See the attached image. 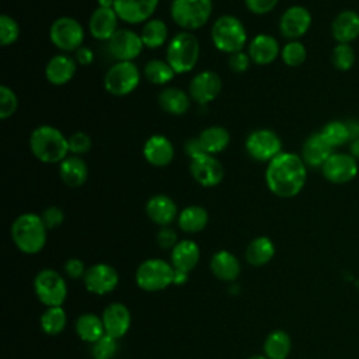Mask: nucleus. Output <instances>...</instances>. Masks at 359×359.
<instances>
[{
	"label": "nucleus",
	"mask_w": 359,
	"mask_h": 359,
	"mask_svg": "<svg viewBox=\"0 0 359 359\" xmlns=\"http://www.w3.org/2000/svg\"><path fill=\"white\" fill-rule=\"evenodd\" d=\"M307 181V165L302 156L282 151L271 160L265 170L268 189L279 198H293L302 192Z\"/></svg>",
	"instance_id": "1"
},
{
	"label": "nucleus",
	"mask_w": 359,
	"mask_h": 359,
	"mask_svg": "<svg viewBox=\"0 0 359 359\" xmlns=\"http://www.w3.org/2000/svg\"><path fill=\"white\" fill-rule=\"evenodd\" d=\"M29 149L36 160L46 164L62 163L69 150V139L52 125H41L31 132Z\"/></svg>",
	"instance_id": "2"
},
{
	"label": "nucleus",
	"mask_w": 359,
	"mask_h": 359,
	"mask_svg": "<svg viewBox=\"0 0 359 359\" xmlns=\"http://www.w3.org/2000/svg\"><path fill=\"white\" fill-rule=\"evenodd\" d=\"M46 230L39 215L22 213L11 224V238L24 254H36L46 244Z\"/></svg>",
	"instance_id": "3"
},
{
	"label": "nucleus",
	"mask_w": 359,
	"mask_h": 359,
	"mask_svg": "<svg viewBox=\"0 0 359 359\" xmlns=\"http://www.w3.org/2000/svg\"><path fill=\"white\" fill-rule=\"evenodd\" d=\"M201 46L196 36L189 31H182L170 39L165 50V60L177 74H184L195 67Z\"/></svg>",
	"instance_id": "4"
},
{
	"label": "nucleus",
	"mask_w": 359,
	"mask_h": 359,
	"mask_svg": "<svg viewBox=\"0 0 359 359\" xmlns=\"http://www.w3.org/2000/svg\"><path fill=\"white\" fill-rule=\"evenodd\" d=\"M210 38L217 50L231 55L243 50L245 46L247 31L244 24L237 17L226 14L213 22Z\"/></svg>",
	"instance_id": "5"
},
{
	"label": "nucleus",
	"mask_w": 359,
	"mask_h": 359,
	"mask_svg": "<svg viewBox=\"0 0 359 359\" xmlns=\"http://www.w3.org/2000/svg\"><path fill=\"white\" fill-rule=\"evenodd\" d=\"M213 11L212 0H172L170 14L172 21L185 31L202 28Z\"/></svg>",
	"instance_id": "6"
},
{
	"label": "nucleus",
	"mask_w": 359,
	"mask_h": 359,
	"mask_svg": "<svg viewBox=\"0 0 359 359\" xmlns=\"http://www.w3.org/2000/svg\"><path fill=\"white\" fill-rule=\"evenodd\" d=\"M174 268L164 259L150 258L143 261L135 273V280L142 290L158 292L172 285Z\"/></svg>",
	"instance_id": "7"
},
{
	"label": "nucleus",
	"mask_w": 359,
	"mask_h": 359,
	"mask_svg": "<svg viewBox=\"0 0 359 359\" xmlns=\"http://www.w3.org/2000/svg\"><path fill=\"white\" fill-rule=\"evenodd\" d=\"M140 83V73L133 62H116L104 76L105 90L115 97H123L136 90Z\"/></svg>",
	"instance_id": "8"
},
{
	"label": "nucleus",
	"mask_w": 359,
	"mask_h": 359,
	"mask_svg": "<svg viewBox=\"0 0 359 359\" xmlns=\"http://www.w3.org/2000/svg\"><path fill=\"white\" fill-rule=\"evenodd\" d=\"M35 294L46 307L62 306L67 297L65 279L53 269H42L34 280Z\"/></svg>",
	"instance_id": "9"
},
{
	"label": "nucleus",
	"mask_w": 359,
	"mask_h": 359,
	"mask_svg": "<svg viewBox=\"0 0 359 359\" xmlns=\"http://www.w3.org/2000/svg\"><path fill=\"white\" fill-rule=\"evenodd\" d=\"M49 39L63 52H76L83 46L84 28L73 17H59L49 28Z\"/></svg>",
	"instance_id": "10"
},
{
	"label": "nucleus",
	"mask_w": 359,
	"mask_h": 359,
	"mask_svg": "<svg viewBox=\"0 0 359 359\" xmlns=\"http://www.w3.org/2000/svg\"><path fill=\"white\" fill-rule=\"evenodd\" d=\"M245 150L257 161H271L282 153V140L271 129H255L245 139Z\"/></svg>",
	"instance_id": "11"
},
{
	"label": "nucleus",
	"mask_w": 359,
	"mask_h": 359,
	"mask_svg": "<svg viewBox=\"0 0 359 359\" xmlns=\"http://www.w3.org/2000/svg\"><path fill=\"white\" fill-rule=\"evenodd\" d=\"M107 48L118 62H132L142 53L144 45L140 34L128 28H119L107 41Z\"/></svg>",
	"instance_id": "12"
},
{
	"label": "nucleus",
	"mask_w": 359,
	"mask_h": 359,
	"mask_svg": "<svg viewBox=\"0 0 359 359\" xmlns=\"http://www.w3.org/2000/svg\"><path fill=\"white\" fill-rule=\"evenodd\" d=\"M358 160L349 153H332L321 165L323 177L332 184H346L358 175Z\"/></svg>",
	"instance_id": "13"
},
{
	"label": "nucleus",
	"mask_w": 359,
	"mask_h": 359,
	"mask_svg": "<svg viewBox=\"0 0 359 359\" xmlns=\"http://www.w3.org/2000/svg\"><path fill=\"white\" fill-rule=\"evenodd\" d=\"M189 171L194 180L205 188L216 187L224 178V168L213 154H203L192 158Z\"/></svg>",
	"instance_id": "14"
},
{
	"label": "nucleus",
	"mask_w": 359,
	"mask_h": 359,
	"mask_svg": "<svg viewBox=\"0 0 359 359\" xmlns=\"http://www.w3.org/2000/svg\"><path fill=\"white\" fill-rule=\"evenodd\" d=\"M222 91V79L213 70L199 72L189 81V97L199 105H206L217 98Z\"/></svg>",
	"instance_id": "15"
},
{
	"label": "nucleus",
	"mask_w": 359,
	"mask_h": 359,
	"mask_svg": "<svg viewBox=\"0 0 359 359\" xmlns=\"http://www.w3.org/2000/svg\"><path fill=\"white\" fill-rule=\"evenodd\" d=\"M83 279L84 286L90 293L102 296L116 287L119 282V275L116 269L108 264H95L86 271Z\"/></svg>",
	"instance_id": "16"
},
{
	"label": "nucleus",
	"mask_w": 359,
	"mask_h": 359,
	"mask_svg": "<svg viewBox=\"0 0 359 359\" xmlns=\"http://www.w3.org/2000/svg\"><path fill=\"white\" fill-rule=\"evenodd\" d=\"M311 25V14L303 6H292L286 8L279 20V31L280 34L290 39L296 41L303 36Z\"/></svg>",
	"instance_id": "17"
},
{
	"label": "nucleus",
	"mask_w": 359,
	"mask_h": 359,
	"mask_svg": "<svg viewBox=\"0 0 359 359\" xmlns=\"http://www.w3.org/2000/svg\"><path fill=\"white\" fill-rule=\"evenodd\" d=\"M158 6V0H115L114 10L126 24H140L150 20Z\"/></svg>",
	"instance_id": "18"
},
{
	"label": "nucleus",
	"mask_w": 359,
	"mask_h": 359,
	"mask_svg": "<svg viewBox=\"0 0 359 359\" xmlns=\"http://www.w3.org/2000/svg\"><path fill=\"white\" fill-rule=\"evenodd\" d=\"M118 20L119 17L114 7L98 6L88 20L90 34L98 41H108L119 29Z\"/></svg>",
	"instance_id": "19"
},
{
	"label": "nucleus",
	"mask_w": 359,
	"mask_h": 359,
	"mask_svg": "<svg viewBox=\"0 0 359 359\" xmlns=\"http://www.w3.org/2000/svg\"><path fill=\"white\" fill-rule=\"evenodd\" d=\"M101 318L104 323L105 334L116 339L122 338L128 332L132 321L129 309L122 303H111L107 306Z\"/></svg>",
	"instance_id": "20"
},
{
	"label": "nucleus",
	"mask_w": 359,
	"mask_h": 359,
	"mask_svg": "<svg viewBox=\"0 0 359 359\" xmlns=\"http://www.w3.org/2000/svg\"><path fill=\"white\" fill-rule=\"evenodd\" d=\"M143 157L153 167H165L174 158V146L164 135H153L143 146Z\"/></svg>",
	"instance_id": "21"
},
{
	"label": "nucleus",
	"mask_w": 359,
	"mask_h": 359,
	"mask_svg": "<svg viewBox=\"0 0 359 359\" xmlns=\"http://www.w3.org/2000/svg\"><path fill=\"white\" fill-rule=\"evenodd\" d=\"M248 56L251 62L259 66L271 65L280 53L278 41L269 34H258L248 43Z\"/></svg>",
	"instance_id": "22"
},
{
	"label": "nucleus",
	"mask_w": 359,
	"mask_h": 359,
	"mask_svg": "<svg viewBox=\"0 0 359 359\" xmlns=\"http://www.w3.org/2000/svg\"><path fill=\"white\" fill-rule=\"evenodd\" d=\"M146 215L153 223L164 227L178 219V209L168 195L157 194L146 202Z\"/></svg>",
	"instance_id": "23"
},
{
	"label": "nucleus",
	"mask_w": 359,
	"mask_h": 359,
	"mask_svg": "<svg viewBox=\"0 0 359 359\" xmlns=\"http://www.w3.org/2000/svg\"><path fill=\"white\" fill-rule=\"evenodd\" d=\"M331 34L337 43H351L359 36V14L353 10H344L331 22Z\"/></svg>",
	"instance_id": "24"
},
{
	"label": "nucleus",
	"mask_w": 359,
	"mask_h": 359,
	"mask_svg": "<svg viewBox=\"0 0 359 359\" xmlns=\"http://www.w3.org/2000/svg\"><path fill=\"white\" fill-rule=\"evenodd\" d=\"M76 69H77L76 59L65 53H59L52 56L46 63L45 77L53 86H63L73 79Z\"/></svg>",
	"instance_id": "25"
},
{
	"label": "nucleus",
	"mask_w": 359,
	"mask_h": 359,
	"mask_svg": "<svg viewBox=\"0 0 359 359\" xmlns=\"http://www.w3.org/2000/svg\"><path fill=\"white\" fill-rule=\"evenodd\" d=\"M332 154V147L323 139L320 132L310 135L302 147V158L309 167H320Z\"/></svg>",
	"instance_id": "26"
},
{
	"label": "nucleus",
	"mask_w": 359,
	"mask_h": 359,
	"mask_svg": "<svg viewBox=\"0 0 359 359\" xmlns=\"http://www.w3.org/2000/svg\"><path fill=\"white\" fill-rule=\"evenodd\" d=\"M59 174L67 187L79 188L84 185L88 178V167L80 156L72 154L59 163Z\"/></svg>",
	"instance_id": "27"
},
{
	"label": "nucleus",
	"mask_w": 359,
	"mask_h": 359,
	"mask_svg": "<svg viewBox=\"0 0 359 359\" xmlns=\"http://www.w3.org/2000/svg\"><path fill=\"white\" fill-rule=\"evenodd\" d=\"M201 257L198 244L192 240H181L171 250V265L174 269L191 272Z\"/></svg>",
	"instance_id": "28"
},
{
	"label": "nucleus",
	"mask_w": 359,
	"mask_h": 359,
	"mask_svg": "<svg viewBox=\"0 0 359 359\" xmlns=\"http://www.w3.org/2000/svg\"><path fill=\"white\" fill-rule=\"evenodd\" d=\"M240 262L234 254L220 250L210 259V271L220 280H234L240 273Z\"/></svg>",
	"instance_id": "29"
},
{
	"label": "nucleus",
	"mask_w": 359,
	"mask_h": 359,
	"mask_svg": "<svg viewBox=\"0 0 359 359\" xmlns=\"http://www.w3.org/2000/svg\"><path fill=\"white\" fill-rule=\"evenodd\" d=\"M158 105L171 115H184L191 107V97L177 87H165L158 94Z\"/></svg>",
	"instance_id": "30"
},
{
	"label": "nucleus",
	"mask_w": 359,
	"mask_h": 359,
	"mask_svg": "<svg viewBox=\"0 0 359 359\" xmlns=\"http://www.w3.org/2000/svg\"><path fill=\"white\" fill-rule=\"evenodd\" d=\"M275 255V245L269 237L259 236L250 241L245 250V258L252 266L268 264Z\"/></svg>",
	"instance_id": "31"
},
{
	"label": "nucleus",
	"mask_w": 359,
	"mask_h": 359,
	"mask_svg": "<svg viewBox=\"0 0 359 359\" xmlns=\"http://www.w3.org/2000/svg\"><path fill=\"white\" fill-rule=\"evenodd\" d=\"M292 351V339L283 330H275L264 341V355L268 359H286Z\"/></svg>",
	"instance_id": "32"
},
{
	"label": "nucleus",
	"mask_w": 359,
	"mask_h": 359,
	"mask_svg": "<svg viewBox=\"0 0 359 359\" xmlns=\"http://www.w3.org/2000/svg\"><path fill=\"white\" fill-rule=\"evenodd\" d=\"M198 137L201 139L205 150L208 154H217L220 151H223L229 143H230V133L226 128L219 126V125H213V126H208L205 128Z\"/></svg>",
	"instance_id": "33"
},
{
	"label": "nucleus",
	"mask_w": 359,
	"mask_h": 359,
	"mask_svg": "<svg viewBox=\"0 0 359 359\" xmlns=\"http://www.w3.org/2000/svg\"><path fill=\"white\" fill-rule=\"evenodd\" d=\"M209 216L205 208L191 205L184 208L178 215V226L185 233H198L208 224Z\"/></svg>",
	"instance_id": "34"
},
{
	"label": "nucleus",
	"mask_w": 359,
	"mask_h": 359,
	"mask_svg": "<svg viewBox=\"0 0 359 359\" xmlns=\"http://www.w3.org/2000/svg\"><path fill=\"white\" fill-rule=\"evenodd\" d=\"M77 335L90 344H94L102 335H105V328L102 318L94 313H84L76 321Z\"/></svg>",
	"instance_id": "35"
},
{
	"label": "nucleus",
	"mask_w": 359,
	"mask_h": 359,
	"mask_svg": "<svg viewBox=\"0 0 359 359\" xmlns=\"http://www.w3.org/2000/svg\"><path fill=\"white\" fill-rule=\"evenodd\" d=\"M140 38L144 46L150 49L160 48L168 39V28L163 20L150 18L149 21L144 22L140 32Z\"/></svg>",
	"instance_id": "36"
},
{
	"label": "nucleus",
	"mask_w": 359,
	"mask_h": 359,
	"mask_svg": "<svg viewBox=\"0 0 359 359\" xmlns=\"http://www.w3.org/2000/svg\"><path fill=\"white\" fill-rule=\"evenodd\" d=\"M177 73L174 69L168 65L167 60L160 59H151L144 66V77L147 81L156 86H163L170 83Z\"/></svg>",
	"instance_id": "37"
},
{
	"label": "nucleus",
	"mask_w": 359,
	"mask_h": 359,
	"mask_svg": "<svg viewBox=\"0 0 359 359\" xmlns=\"http://www.w3.org/2000/svg\"><path fill=\"white\" fill-rule=\"evenodd\" d=\"M41 328L48 335H57L60 334L67 323L66 311L62 306L57 307H48L41 316Z\"/></svg>",
	"instance_id": "38"
},
{
	"label": "nucleus",
	"mask_w": 359,
	"mask_h": 359,
	"mask_svg": "<svg viewBox=\"0 0 359 359\" xmlns=\"http://www.w3.org/2000/svg\"><path fill=\"white\" fill-rule=\"evenodd\" d=\"M320 135L323 139L330 144V147L335 149L342 144H345L348 140H351V133L348 129V123L342 121H330L327 122L321 130Z\"/></svg>",
	"instance_id": "39"
},
{
	"label": "nucleus",
	"mask_w": 359,
	"mask_h": 359,
	"mask_svg": "<svg viewBox=\"0 0 359 359\" xmlns=\"http://www.w3.org/2000/svg\"><path fill=\"white\" fill-rule=\"evenodd\" d=\"M280 57L286 66L297 67L304 63L307 57L306 46L300 41H289L282 49H280Z\"/></svg>",
	"instance_id": "40"
},
{
	"label": "nucleus",
	"mask_w": 359,
	"mask_h": 359,
	"mask_svg": "<svg viewBox=\"0 0 359 359\" xmlns=\"http://www.w3.org/2000/svg\"><path fill=\"white\" fill-rule=\"evenodd\" d=\"M355 50L351 43H337L331 53V62L341 72L349 70L355 65Z\"/></svg>",
	"instance_id": "41"
},
{
	"label": "nucleus",
	"mask_w": 359,
	"mask_h": 359,
	"mask_svg": "<svg viewBox=\"0 0 359 359\" xmlns=\"http://www.w3.org/2000/svg\"><path fill=\"white\" fill-rule=\"evenodd\" d=\"M118 352V339L111 335H102L91 346L94 359H114Z\"/></svg>",
	"instance_id": "42"
},
{
	"label": "nucleus",
	"mask_w": 359,
	"mask_h": 359,
	"mask_svg": "<svg viewBox=\"0 0 359 359\" xmlns=\"http://www.w3.org/2000/svg\"><path fill=\"white\" fill-rule=\"evenodd\" d=\"M20 36V25L18 22L7 15V14H3L0 17V43L3 46H8V45H13Z\"/></svg>",
	"instance_id": "43"
},
{
	"label": "nucleus",
	"mask_w": 359,
	"mask_h": 359,
	"mask_svg": "<svg viewBox=\"0 0 359 359\" xmlns=\"http://www.w3.org/2000/svg\"><path fill=\"white\" fill-rule=\"evenodd\" d=\"M18 107V98L15 93L7 87L6 84L0 86V118L7 119L10 118Z\"/></svg>",
	"instance_id": "44"
},
{
	"label": "nucleus",
	"mask_w": 359,
	"mask_h": 359,
	"mask_svg": "<svg viewBox=\"0 0 359 359\" xmlns=\"http://www.w3.org/2000/svg\"><path fill=\"white\" fill-rule=\"evenodd\" d=\"M91 149V137L86 132H74L69 137V150L74 156H83Z\"/></svg>",
	"instance_id": "45"
},
{
	"label": "nucleus",
	"mask_w": 359,
	"mask_h": 359,
	"mask_svg": "<svg viewBox=\"0 0 359 359\" xmlns=\"http://www.w3.org/2000/svg\"><path fill=\"white\" fill-rule=\"evenodd\" d=\"M48 230L59 227L65 220V213L59 206H49L41 215Z\"/></svg>",
	"instance_id": "46"
},
{
	"label": "nucleus",
	"mask_w": 359,
	"mask_h": 359,
	"mask_svg": "<svg viewBox=\"0 0 359 359\" xmlns=\"http://www.w3.org/2000/svg\"><path fill=\"white\" fill-rule=\"evenodd\" d=\"M156 240H157V244H158L163 250H170V248L172 250V248L177 245V243H178L175 230H172V229L168 227V226H164V227H161V229L158 230Z\"/></svg>",
	"instance_id": "47"
},
{
	"label": "nucleus",
	"mask_w": 359,
	"mask_h": 359,
	"mask_svg": "<svg viewBox=\"0 0 359 359\" xmlns=\"http://www.w3.org/2000/svg\"><path fill=\"white\" fill-rule=\"evenodd\" d=\"M244 3L251 13L262 15L272 11L278 6L279 0H244Z\"/></svg>",
	"instance_id": "48"
},
{
	"label": "nucleus",
	"mask_w": 359,
	"mask_h": 359,
	"mask_svg": "<svg viewBox=\"0 0 359 359\" xmlns=\"http://www.w3.org/2000/svg\"><path fill=\"white\" fill-rule=\"evenodd\" d=\"M250 56L248 53L240 50L236 53H231L229 57V66L234 73H244L250 67Z\"/></svg>",
	"instance_id": "49"
},
{
	"label": "nucleus",
	"mask_w": 359,
	"mask_h": 359,
	"mask_svg": "<svg viewBox=\"0 0 359 359\" xmlns=\"http://www.w3.org/2000/svg\"><path fill=\"white\" fill-rule=\"evenodd\" d=\"M86 266L84 262L79 258H70L65 262V272L72 278V279H79V278H84L86 275Z\"/></svg>",
	"instance_id": "50"
},
{
	"label": "nucleus",
	"mask_w": 359,
	"mask_h": 359,
	"mask_svg": "<svg viewBox=\"0 0 359 359\" xmlns=\"http://www.w3.org/2000/svg\"><path fill=\"white\" fill-rule=\"evenodd\" d=\"M184 150H185V154L192 160V158H196L199 156H203V154H208L201 139L196 136V137H191L185 142L184 144Z\"/></svg>",
	"instance_id": "51"
},
{
	"label": "nucleus",
	"mask_w": 359,
	"mask_h": 359,
	"mask_svg": "<svg viewBox=\"0 0 359 359\" xmlns=\"http://www.w3.org/2000/svg\"><path fill=\"white\" fill-rule=\"evenodd\" d=\"M74 59L79 65L81 66H88L93 63L94 60V53L90 48H86V46H81L79 48L76 52H74Z\"/></svg>",
	"instance_id": "52"
},
{
	"label": "nucleus",
	"mask_w": 359,
	"mask_h": 359,
	"mask_svg": "<svg viewBox=\"0 0 359 359\" xmlns=\"http://www.w3.org/2000/svg\"><path fill=\"white\" fill-rule=\"evenodd\" d=\"M188 275L189 272L185 271H180V269H174V278H172V285H184L188 280Z\"/></svg>",
	"instance_id": "53"
},
{
	"label": "nucleus",
	"mask_w": 359,
	"mask_h": 359,
	"mask_svg": "<svg viewBox=\"0 0 359 359\" xmlns=\"http://www.w3.org/2000/svg\"><path fill=\"white\" fill-rule=\"evenodd\" d=\"M349 154L353 156L356 160H359V137L351 140V143H349Z\"/></svg>",
	"instance_id": "54"
},
{
	"label": "nucleus",
	"mask_w": 359,
	"mask_h": 359,
	"mask_svg": "<svg viewBox=\"0 0 359 359\" xmlns=\"http://www.w3.org/2000/svg\"><path fill=\"white\" fill-rule=\"evenodd\" d=\"M115 0H97L100 7H114Z\"/></svg>",
	"instance_id": "55"
},
{
	"label": "nucleus",
	"mask_w": 359,
	"mask_h": 359,
	"mask_svg": "<svg viewBox=\"0 0 359 359\" xmlns=\"http://www.w3.org/2000/svg\"><path fill=\"white\" fill-rule=\"evenodd\" d=\"M250 359H268V358H266L265 355H258V353H257V355H252Z\"/></svg>",
	"instance_id": "56"
}]
</instances>
